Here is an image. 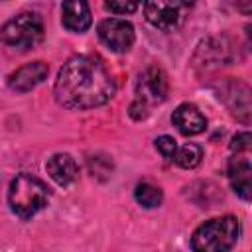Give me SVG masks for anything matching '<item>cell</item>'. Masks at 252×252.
<instances>
[{"instance_id": "obj_11", "label": "cell", "mask_w": 252, "mask_h": 252, "mask_svg": "<svg viewBox=\"0 0 252 252\" xmlns=\"http://www.w3.org/2000/svg\"><path fill=\"white\" fill-rule=\"evenodd\" d=\"M61 22L73 33H83L91 28L93 16L87 0H63L61 2Z\"/></svg>"}, {"instance_id": "obj_20", "label": "cell", "mask_w": 252, "mask_h": 252, "mask_svg": "<svg viewBox=\"0 0 252 252\" xmlns=\"http://www.w3.org/2000/svg\"><path fill=\"white\" fill-rule=\"evenodd\" d=\"M0 2H2V0H0Z\"/></svg>"}, {"instance_id": "obj_6", "label": "cell", "mask_w": 252, "mask_h": 252, "mask_svg": "<svg viewBox=\"0 0 252 252\" xmlns=\"http://www.w3.org/2000/svg\"><path fill=\"white\" fill-rule=\"evenodd\" d=\"M195 0H144L146 20L163 32L181 28L193 10Z\"/></svg>"}, {"instance_id": "obj_2", "label": "cell", "mask_w": 252, "mask_h": 252, "mask_svg": "<svg viewBox=\"0 0 252 252\" xmlns=\"http://www.w3.org/2000/svg\"><path fill=\"white\" fill-rule=\"evenodd\" d=\"M49 187L32 173H20L10 181L8 205L22 220L32 219L49 203Z\"/></svg>"}, {"instance_id": "obj_13", "label": "cell", "mask_w": 252, "mask_h": 252, "mask_svg": "<svg viewBox=\"0 0 252 252\" xmlns=\"http://www.w3.org/2000/svg\"><path fill=\"white\" fill-rule=\"evenodd\" d=\"M47 175L61 187H69L79 179V163L69 154H53L45 161Z\"/></svg>"}, {"instance_id": "obj_10", "label": "cell", "mask_w": 252, "mask_h": 252, "mask_svg": "<svg viewBox=\"0 0 252 252\" xmlns=\"http://www.w3.org/2000/svg\"><path fill=\"white\" fill-rule=\"evenodd\" d=\"M250 179H252V165L248 159V152H232L228 161V181L236 195L244 201L250 199Z\"/></svg>"}, {"instance_id": "obj_16", "label": "cell", "mask_w": 252, "mask_h": 252, "mask_svg": "<svg viewBox=\"0 0 252 252\" xmlns=\"http://www.w3.org/2000/svg\"><path fill=\"white\" fill-rule=\"evenodd\" d=\"M142 0H104V8L112 14H132L138 10Z\"/></svg>"}, {"instance_id": "obj_17", "label": "cell", "mask_w": 252, "mask_h": 252, "mask_svg": "<svg viewBox=\"0 0 252 252\" xmlns=\"http://www.w3.org/2000/svg\"><path fill=\"white\" fill-rule=\"evenodd\" d=\"M156 148H158V152L161 154V158H163V159L173 161V156H175L177 144H175V140H173L171 136H159V138H156Z\"/></svg>"}, {"instance_id": "obj_3", "label": "cell", "mask_w": 252, "mask_h": 252, "mask_svg": "<svg viewBox=\"0 0 252 252\" xmlns=\"http://www.w3.org/2000/svg\"><path fill=\"white\" fill-rule=\"evenodd\" d=\"M242 226L232 215L217 217L199 224L191 236V248L197 252H226L236 246Z\"/></svg>"}, {"instance_id": "obj_14", "label": "cell", "mask_w": 252, "mask_h": 252, "mask_svg": "<svg viewBox=\"0 0 252 252\" xmlns=\"http://www.w3.org/2000/svg\"><path fill=\"white\" fill-rule=\"evenodd\" d=\"M134 197H136L138 205H142L144 209H156V207H159L161 201H163L161 189H159L158 185H154V183H148V181L136 185Z\"/></svg>"}, {"instance_id": "obj_8", "label": "cell", "mask_w": 252, "mask_h": 252, "mask_svg": "<svg viewBox=\"0 0 252 252\" xmlns=\"http://www.w3.org/2000/svg\"><path fill=\"white\" fill-rule=\"evenodd\" d=\"M47 73H49V65L45 61L26 63L8 77V87L16 93H28L37 85H41L47 79Z\"/></svg>"}, {"instance_id": "obj_5", "label": "cell", "mask_w": 252, "mask_h": 252, "mask_svg": "<svg viewBox=\"0 0 252 252\" xmlns=\"http://www.w3.org/2000/svg\"><path fill=\"white\" fill-rule=\"evenodd\" d=\"M169 91V83H167V75L159 69V67H148L136 85V100L130 106V114L140 120L146 118L150 108L154 104H159L165 100Z\"/></svg>"}, {"instance_id": "obj_12", "label": "cell", "mask_w": 252, "mask_h": 252, "mask_svg": "<svg viewBox=\"0 0 252 252\" xmlns=\"http://www.w3.org/2000/svg\"><path fill=\"white\" fill-rule=\"evenodd\" d=\"M171 122L183 136H197L207 128V118L203 116V112L189 102H183L173 110Z\"/></svg>"}, {"instance_id": "obj_7", "label": "cell", "mask_w": 252, "mask_h": 252, "mask_svg": "<svg viewBox=\"0 0 252 252\" xmlns=\"http://www.w3.org/2000/svg\"><path fill=\"white\" fill-rule=\"evenodd\" d=\"M98 39L114 53H126L136 39L134 26L122 18H106L96 26Z\"/></svg>"}, {"instance_id": "obj_19", "label": "cell", "mask_w": 252, "mask_h": 252, "mask_svg": "<svg viewBox=\"0 0 252 252\" xmlns=\"http://www.w3.org/2000/svg\"><path fill=\"white\" fill-rule=\"evenodd\" d=\"M236 8H238L244 16H248V14H250V0H236Z\"/></svg>"}, {"instance_id": "obj_4", "label": "cell", "mask_w": 252, "mask_h": 252, "mask_svg": "<svg viewBox=\"0 0 252 252\" xmlns=\"http://www.w3.org/2000/svg\"><path fill=\"white\" fill-rule=\"evenodd\" d=\"M43 20L35 12H20L0 28V39L20 51L33 49L43 39Z\"/></svg>"}, {"instance_id": "obj_15", "label": "cell", "mask_w": 252, "mask_h": 252, "mask_svg": "<svg viewBox=\"0 0 252 252\" xmlns=\"http://www.w3.org/2000/svg\"><path fill=\"white\" fill-rule=\"evenodd\" d=\"M201 159H203V150H201V146H197V144H185V146H181L179 150H175V156H173V161L179 165V167H183V169H193V167H197L199 163H201Z\"/></svg>"}, {"instance_id": "obj_1", "label": "cell", "mask_w": 252, "mask_h": 252, "mask_svg": "<svg viewBox=\"0 0 252 252\" xmlns=\"http://www.w3.org/2000/svg\"><path fill=\"white\" fill-rule=\"evenodd\" d=\"M116 93L114 79L106 65L89 53L69 57L57 73L53 94L71 110H91L106 104Z\"/></svg>"}, {"instance_id": "obj_18", "label": "cell", "mask_w": 252, "mask_h": 252, "mask_svg": "<svg viewBox=\"0 0 252 252\" xmlns=\"http://www.w3.org/2000/svg\"><path fill=\"white\" fill-rule=\"evenodd\" d=\"M250 142H252L250 132H238L230 142V150L232 152H250Z\"/></svg>"}, {"instance_id": "obj_9", "label": "cell", "mask_w": 252, "mask_h": 252, "mask_svg": "<svg viewBox=\"0 0 252 252\" xmlns=\"http://www.w3.org/2000/svg\"><path fill=\"white\" fill-rule=\"evenodd\" d=\"M219 98L224 100L232 116L242 122L250 120V89L240 81H228L222 85Z\"/></svg>"}]
</instances>
